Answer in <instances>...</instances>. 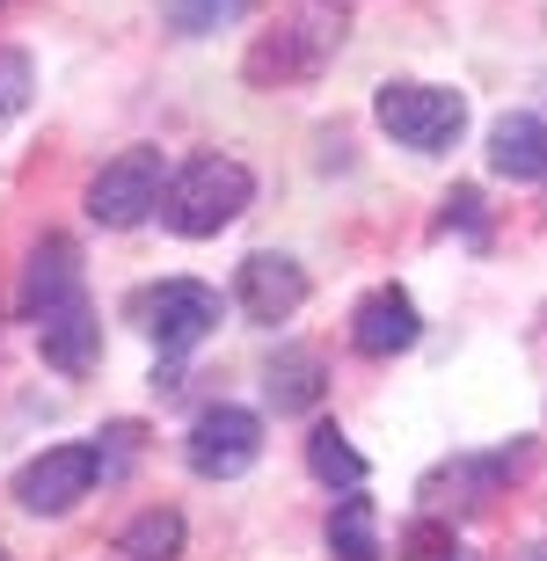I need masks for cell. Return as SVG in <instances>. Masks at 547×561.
<instances>
[{
	"label": "cell",
	"instance_id": "obj_1",
	"mask_svg": "<svg viewBox=\"0 0 547 561\" xmlns=\"http://www.w3.org/2000/svg\"><path fill=\"white\" fill-rule=\"evenodd\" d=\"M255 197V175L233 153H197L169 175V197H161V219H169L183 241H205V233L233 227Z\"/></svg>",
	"mask_w": 547,
	"mask_h": 561
},
{
	"label": "cell",
	"instance_id": "obj_2",
	"mask_svg": "<svg viewBox=\"0 0 547 561\" xmlns=\"http://www.w3.org/2000/svg\"><path fill=\"white\" fill-rule=\"evenodd\" d=\"M343 44V8L337 0H299V15L277 30V37H263L249 51V81L255 88H285V81H315L321 66L337 59Z\"/></svg>",
	"mask_w": 547,
	"mask_h": 561
},
{
	"label": "cell",
	"instance_id": "obj_3",
	"mask_svg": "<svg viewBox=\"0 0 547 561\" xmlns=\"http://www.w3.org/2000/svg\"><path fill=\"white\" fill-rule=\"evenodd\" d=\"M373 117L409 153H445L467 131V95L460 88H438V81H387L373 95Z\"/></svg>",
	"mask_w": 547,
	"mask_h": 561
},
{
	"label": "cell",
	"instance_id": "obj_4",
	"mask_svg": "<svg viewBox=\"0 0 547 561\" xmlns=\"http://www.w3.org/2000/svg\"><path fill=\"white\" fill-rule=\"evenodd\" d=\"M169 197V168H161V146H125V153H110L95 168V183H88V219L110 233L139 227L147 211H161Z\"/></svg>",
	"mask_w": 547,
	"mask_h": 561
},
{
	"label": "cell",
	"instance_id": "obj_5",
	"mask_svg": "<svg viewBox=\"0 0 547 561\" xmlns=\"http://www.w3.org/2000/svg\"><path fill=\"white\" fill-rule=\"evenodd\" d=\"M103 474H110L103 445H52V453H37V459H22V467H15L8 496H15L30 518H66V511H73Z\"/></svg>",
	"mask_w": 547,
	"mask_h": 561
},
{
	"label": "cell",
	"instance_id": "obj_6",
	"mask_svg": "<svg viewBox=\"0 0 547 561\" xmlns=\"http://www.w3.org/2000/svg\"><path fill=\"white\" fill-rule=\"evenodd\" d=\"M183 459H190V474H205V481L249 474L255 459H263V416H255V409H233V401H219V409H205V416L190 423Z\"/></svg>",
	"mask_w": 547,
	"mask_h": 561
},
{
	"label": "cell",
	"instance_id": "obj_7",
	"mask_svg": "<svg viewBox=\"0 0 547 561\" xmlns=\"http://www.w3.org/2000/svg\"><path fill=\"white\" fill-rule=\"evenodd\" d=\"M139 307V321H147V335L161 343V357H183L197 351L212 329H219V291L197 285V277H169V285H153L132 299Z\"/></svg>",
	"mask_w": 547,
	"mask_h": 561
},
{
	"label": "cell",
	"instance_id": "obj_8",
	"mask_svg": "<svg viewBox=\"0 0 547 561\" xmlns=\"http://www.w3.org/2000/svg\"><path fill=\"white\" fill-rule=\"evenodd\" d=\"M66 299H81V249L66 241V233H44L30 263H22V285H15V313L22 321H44V313H59Z\"/></svg>",
	"mask_w": 547,
	"mask_h": 561
},
{
	"label": "cell",
	"instance_id": "obj_9",
	"mask_svg": "<svg viewBox=\"0 0 547 561\" xmlns=\"http://www.w3.org/2000/svg\"><path fill=\"white\" fill-rule=\"evenodd\" d=\"M233 299H241L249 321H271L277 329V321H293V313L307 307V271L277 249H255L249 263H241V277H233Z\"/></svg>",
	"mask_w": 547,
	"mask_h": 561
},
{
	"label": "cell",
	"instance_id": "obj_10",
	"mask_svg": "<svg viewBox=\"0 0 547 561\" xmlns=\"http://www.w3.org/2000/svg\"><path fill=\"white\" fill-rule=\"evenodd\" d=\"M423 335V321H417V299L401 285H379V291H365L358 299V313H351V343H358L365 357H401L409 343Z\"/></svg>",
	"mask_w": 547,
	"mask_h": 561
},
{
	"label": "cell",
	"instance_id": "obj_11",
	"mask_svg": "<svg viewBox=\"0 0 547 561\" xmlns=\"http://www.w3.org/2000/svg\"><path fill=\"white\" fill-rule=\"evenodd\" d=\"M37 343H44V365H52V373H66V379L95 373V357H103V321H95V307H88V291L66 299L59 313H44Z\"/></svg>",
	"mask_w": 547,
	"mask_h": 561
},
{
	"label": "cell",
	"instance_id": "obj_12",
	"mask_svg": "<svg viewBox=\"0 0 547 561\" xmlns=\"http://www.w3.org/2000/svg\"><path fill=\"white\" fill-rule=\"evenodd\" d=\"M489 168L511 175V183H540L547 175V117H533V110L497 117L489 125Z\"/></svg>",
	"mask_w": 547,
	"mask_h": 561
},
{
	"label": "cell",
	"instance_id": "obj_13",
	"mask_svg": "<svg viewBox=\"0 0 547 561\" xmlns=\"http://www.w3.org/2000/svg\"><path fill=\"white\" fill-rule=\"evenodd\" d=\"M263 401H271L277 416H307L321 401V351H307V343L277 351L271 373H263Z\"/></svg>",
	"mask_w": 547,
	"mask_h": 561
},
{
	"label": "cell",
	"instance_id": "obj_14",
	"mask_svg": "<svg viewBox=\"0 0 547 561\" xmlns=\"http://www.w3.org/2000/svg\"><path fill=\"white\" fill-rule=\"evenodd\" d=\"M307 467H315V481H329V489H365V474H373L365 453L337 423H315V431H307Z\"/></svg>",
	"mask_w": 547,
	"mask_h": 561
},
{
	"label": "cell",
	"instance_id": "obj_15",
	"mask_svg": "<svg viewBox=\"0 0 547 561\" xmlns=\"http://www.w3.org/2000/svg\"><path fill=\"white\" fill-rule=\"evenodd\" d=\"M117 554L125 561H175L183 554V511H169V503L139 511V518L117 533Z\"/></svg>",
	"mask_w": 547,
	"mask_h": 561
},
{
	"label": "cell",
	"instance_id": "obj_16",
	"mask_svg": "<svg viewBox=\"0 0 547 561\" xmlns=\"http://www.w3.org/2000/svg\"><path fill=\"white\" fill-rule=\"evenodd\" d=\"M329 554H337V561H379L373 496H343L337 511H329Z\"/></svg>",
	"mask_w": 547,
	"mask_h": 561
},
{
	"label": "cell",
	"instance_id": "obj_17",
	"mask_svg": "<svg viewBox=\"0 0 547 561\" xmlns=\"http://www.w3.org/2000/svg\"><path fill=\"white\" fill-rule=\"evenodd\" d=\"M241 15H255V0H161V22L175 37H212V30H233Z\"/></svg>",
	"mask_w": 547,
	"mask_h": 561
},
{
	"label": "cell",
	"instance_id": "obj_18",
	"mask_svg": "<svg viewBox=\"0 0 547 561\" xmlns=\"http://www.w3.org/2000/svg\"><path fill=\"white\" fill-rule=\"evenodd\" d=\"M30 88H37V66H30V51L0 44V117H22V110H30Z\"/></svg>",
	"mask_w": 547,
	"mask_h": 561
},
{
	"label": "cell",
	"instance_id": "obj_19",
	"mask_svg": "<svg viewBox=\"0 0 547 561\" xmlns=\"http://www.w3.org/2000/svg\"><path fill=\"white\" fill-rule=\"evenodd\" d=\"M401 561H467V554H460V540H453V525L417 518L409 533H401Z\"/></svg>",
	"mask_w": 547,
	"mask_h": 561
},
{
	"label": "cell",
	"instance_id": "obj_20",
	"mask_svg": "<svg viewBox=\"0 0 547 561\" xmlns=\"http://www.w3.org/2000/svg\"><path fill=\"white\" fill-rule=\"evenodd\" d=\"M0 561H8V547H0Z\"/></svg>",
	"mask_w": 547,
	"mask_h": 561
},
{
	"label": "cell",
	"instance_id": "obj_21",
	"mask_svg": "<svg viewBox=\"0 0 547 561\" xmlns=\"http://www.w3.org/2000/svg\"><path fill=\"white\" fill-rule=\"evenodd\" d=\"M337 8H343V0H337Z\"/></svg>",
	"mask_w": 547,
	"mask_h": 561
}]
</instances>
